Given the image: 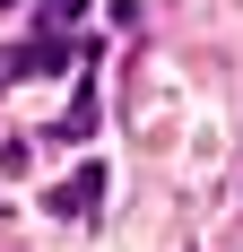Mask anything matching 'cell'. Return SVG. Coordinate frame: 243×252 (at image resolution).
<instances>
[{
    "instance_id": "1",
    "label": "cell",
    "mask_w": 243,
    "mask_h": 252,
    "mask_svg": "<svg viewBox=\"0 0 243 252\" xmlns=\"http://www.w3.org/2000/svg\"><path fill=\"white\" fill-rule=\"evenodd\" d=\"M96 200H104V165H78L70 183H52V200H44V209H52V218H70V226H78V218H87V209H96Z\"/></svg>"
},
{
    "instance_id": "2",
    "label": "cell",
    "mask_w": 243,
    "mask_h": 252,
    "mask_svg": "<svg viewBox=\"0 0 243 252\" xmlns=\"http://www.w3.org/2000/svg\"><path fill=\"white\" fill-rule=\"evenodd\" d=\"M9 70H70V44H61V35H35V44L9 52Z\"/></svg>"
},
{
    "instance_id": "3",
    "label": "cell",
    "mask_w": 243,
    "mask_h": 252,
    "mask_svg": "<svg viewBox=\"0 0 243 252\" xmlns=\"http://www.w3.org/2000/svg\"><path fill=\"white\" fill-rule=\"evenodd\" d=\"M0 9H9V0H0Z\"/></svg>"
}]
</instances>
